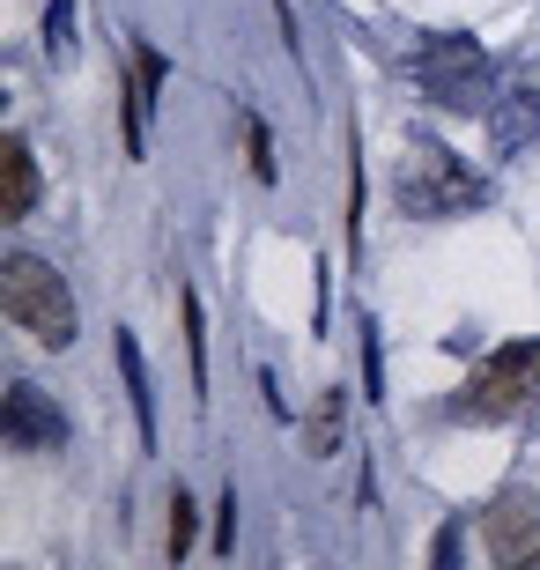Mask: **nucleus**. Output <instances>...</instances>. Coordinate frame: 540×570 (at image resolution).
I'll return each mask as SVG.
<instances>
[{"label": "nucleus", "instance_id": "4468645a", "mask_svg": "<svg viewBox=\"0 0 540 570\" xmlns=\"http://www.w3.org/2000/svg\"><path fill=\"white\" fill-rule=\"evenodd\" d=\"M186 348H193V385H208V334H200V296L186 289Z\"/></svg>", "mask_w": 540, "mask_h": 570}, {"label": "nucleus", "instance_id": "39448f33", "mask_svg": "<svg viewBox=\"0 0 540 570\" xmlns=\"http://www.w3.org/2000/svg\"><path fill=\"white\" fill-rule=\"evenodd\" d=\"M481 541H489V556L511 570L540 563V497L533 489H503L497 504H489V519H481Z\"/></svg>", "mask_w": 540, "mask_h": 570}, {"label": "nucleus", "instance_id": "9b49d317", "mask_svg": "<svg viewBox=\"0 0 540 570\" xmlns=\"http://www.w3.org/2000/svg\"><path fill=\"white\" fill-rule=\"evenodd\" d=\"M45 52H52V60H75V0H52V8H45Z\"/></svg>", "mask_w": 540, "mask_h": 570}, {"label": "nucleus", "instance_id": "1a4fd4ad", "mask_svg": "<svg viewBox=\"0 0 540 570\" xmlns=\"http://www.w3.org/2000/svg\"><path fill=\"white\" fill-rule=\"evenodd\" d=\"M156 82H164V52L134 45V105H126V141H134V148H141V127H148V97H156Z\"/></svg>", "mask_w": 540, "mask_h": 570}, {"label": "nucleus", "instance_id": "ddd939ff", "mask_svg": "<svg viewBox=\"0 0 540 570\" xmlns=\"http://www.w3.org/2000/svg\"><path fill=\"white\" fill-rule=\"evenodd\" d=\"M164 549H170V563L193 549V497H186V489L170 497V533H164Z\"/></svg>", "mask_w": 540, "mask_h": 570}, {"label": "nucleus", "instance_id": "f257e3e1", "mask_svg": "<svg viewBox=\"0 0 540 570\" xmlns=\"http://www.w3.org/2000/svg\"><path fill=\"white\" fill-rule=\"evenodd\" d=\"M393 200H400V215L444 223V215L481 208V200H489V186H481V170L459 164L444 141H430V134H408V156L393 164Z\"/></svg>", "mask_w": 540, "mask_h": 570}, {"label": "nucleus", "instance_id": "9d476101", "mask_svg": "<svg viewBox=\"0 0 540 570\" xmlns=\"http://www.w3.org/2000/svg\"><path fill=\"white\" fill-rule=\"evenodd\" d=\"M119 371H126V393H134V415H141V438L156 444V393H148V371H141L134 334H119Z\"/></svg>", "mask_w": 540, "mask_h": 570}, {"label": "nucleus", "instance_id": "2eb2a0df", "mask_svg": "<svg viewBox=\"0 0 540 570\" xmlns=\"http://www.w3.org/2000/svg\"><path fill=\"white\" fill-rule=\"evenodd\" d=\"M245 148H252V178H259V186H274V141H267V127H259V119H245Z\"/></svg>", "mask_w": 540, "mask_h": 570}, {"label": "nucleus", "instance_id": "6e6552de", "mask_svg": "<svg viewBox=\"0 0 540 570\" xmlns=\"http://www.w3.org/2000/svg\"><path fill=\"white\" fill-rule=\"evenodd\" d=\"M489 134H497V148H519V141H533L540 134V89L533 82H511L489 105Z\"/></svg>", "mask_w": 540, "mask_h": 570}, {"label": "nucleus", "instance_id": "423d86ee", "mask_svg": "<svg viewBox=\"0 0 540 570\" xmlns=\"http://www.w3.org/2000/svg\"><path fill=\"white\" fill-rule=\"evenodd\" d=\"M0 444L8 452H60L67 415L45 401L38 385H8V401H0Z\"/></svg>", "mask_w": 540, "mask_h": 570}, {"label": "nucleus", "instance_id": "20e7f679", "mask_svg": "<svg viewBox=\"0 0 540 570\" xmlns=\"http://www.w3.org/2000/svg\"><path fill=\"white\" fill-rule=\"evenodd\" d=\"M408 75H415V89L444 111H489L497 105V97H489V52H481L474 38H459V30L422 38L415 52H408Z\"/></svg>", "mask_w": 540, "mask_h": 570}, {"label": "nucleus", "instance_id": "0eeeda50", "mask_svg": "<svg viewBox=\"0 0 540 570\" xmlns=\"http://www.w3.org/2000/svg\"><path fill=\"white\" fill-rule=\"evenodd\" d=\"M38 208V164H30V141L8 134L0 141V223H22Z\"/></svg>", "mask_w": 540, "mask_h": 570}, {"label": "nucleus", "instance_id": "f8f14e48", "mask_svg": "<svg viewBox=\"0 0 540 570\" xmlns=\"http://www.w3.org/2000/svg\"><path fill=\"white\" fill-rule=\"evenodd\" d=\"M333 444H341V393H326V401H318V415H312V452L326 460Z\"/></svg>", "mask_w": 540, "mask_h": 570}, {"label": "nucleus", "instance_id": "f03ea898", "mask_svg": "<svg viewBox=\"0 0 540 570\" xmlns=\"http://www.w3.org/2000/svg\"><path fill=\"white\" fill-rule=\"evenodd\" d=\"M533 407H540V341H503L444 401V415L452 423H511V415H533Z\"/></svg>", "mask_w": 540, "mask_h": 570}, {"label": "nucleus", "instance_id": "7ed1b4c3", "mask_svg": "<svg viewBox=\"0 0 540 570\" xmlns=\"http://www.w3.org/2000/svg\"><path fill=\"white\" fill-rule=\"evenodd\" d=\"M0 312L16 318L38 348H67L75 341V296H67V282L38 253H16L0 267Z\"/></svg>", "mask_w": 540, "mask_h": 570}]
</instances>
